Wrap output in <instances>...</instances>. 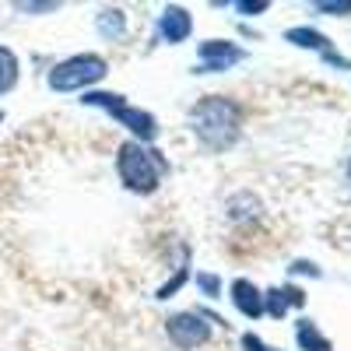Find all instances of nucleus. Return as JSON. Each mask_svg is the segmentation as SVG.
<instances>
[{
  "mask_svg": "<svg viewBox=\"0 0 351 351\" xmlns=\"http://www.w3.org/2000/svg\"><path fill=\"white\" fill-rule=\"evenodd\" d=\"M193 137L211 152H228L243 137V109L225 95H204L190 109Z\"/></svg>",
  "mask_w": 351,
  "mask_h": 351,
  "instance_id": "obj_1",
  "label": "nucleus"
},
{
  "mask_svg": "<svg viewBox=\"0 0 351 351\" xmlns=\"http://www.w3.org/2000/svg\"><path fill=\"white\" fill-rule=\"evenodd\" d=\"M165 172H169V158L155 152L152 144H141L130 137L116 152V176H120V183L130 193H141V197L155 193L165 180Z\"/></svg>",
  "mask_w": 351,
  "mask_h": 351,
  "instance_id": "obj_2",
  "label": "nucleus"
},
{
  "mask_svg": "<svg viewBox=\"0 0 351 351\" xmlns=\"http://www.w3.org/2000/svg\"><path fill=\"white\" fill-rule=\"evenodd\" d=\"M109 74V64H106V56L99 53H74L67 56V60L60 64H53L49 71V88L53 92H92V84H99L102 77Z\"/></svg>",
  "mask_w": 351,
  "mask_h": 351,
  "instance_id": "obj_3",
  "label": "nucleus"
},
{
  "mask_svg": "<svg viewBox=\"0 0 351 351\" xmlns=\"http://www.w3.org/2000/svg\"><path fill=\"white\" fill-rule=\"evenodd\" d=\"M81 102L84 106H95V109H106L109 116H116V120H120L134 134V141H141V144H152L158 137V120H155V116L144 112V109L127 106V99L120 92H84Z\"/></svg>",
  "mask_w": 351,
  "mask_h": 351,
  "instance_id": "obj_4",
  "label": "nucleus"
},
{
  "mask_svg": "<svg viewBox=\"0 0 351 351\" xmlns=\"http://www.w3.org/2000/svg\"><path fill=\"white\" fill-rule=\"evenodd\" d=\"M165 337L172 348L180 351H197L211 341V324H208V313L190 309V313H172L165 319Z\"/></svg>",
  "mask_w": 351,
  "mask_h": 351,
  "instance_id": "obj_5",
  "label": "nucleus"
},
{
  "mask_svg": "<svg viewBox=\"0 0 351 351\" xmlns=\"http://www.w3.org/2000/svg\"><path fill=\"white\" fill-rule=\"evenodd\" d=\"M197 56H200V74H208V71H228L232 64H239L246 53H243L236 43L208 39V43L197 46Z\"/></svg>",
  "mask_w": 351,
  "mask_h": 351,
  "instance_id": "obj_6",
  "label": "nucleus"
},
{
  "mask_svg": "<svg viewBox=\"0 0 351 351\" xmlns=\"http://www.w3.org/2000/svg\"><path fill=\"white\" fill-rule=\"evenodd\" d=\"M190 32H193V18H190V11H186V8L169 4V8L158 14V39H162V43L180 46V43H186V39H190Z\"/></svg>",
  "mask_w": 351,
  "mask_h": 351,
  "instance_id": "obj_7",
  "label": "nucleus"
},
{
  "mask_svg": "<svg viewBox=\"0 0 351 351\" xmlns=\"http://www.w3.org/2000/svg\"><path fill=\"white\" fill-rule=\"evenodd\" d=\"M285 39H288V43H295V46H302V49H316V53H324V60H327V64L351 67L341 53H334L330 39H327V36H319V32H313V28H288Z\"/></svg>",
  "mask_w": 351,
  "mask_h": 351,
  "instance_id": "obj_8",
  "label": "nucleus"
},
{
  "mask_svg": "<svg viewBox=\"0 0 351 351\" xmlns=\"http://www.w3.org/2000/svg\"><path fill=\"white\" fill-rule=\"evenodd\" d=\"M299 306H306V295H302V288H295V285L263 291V313L267 316H285L288 309H299Z\"/></svg>",
  "mask_w": 351,
  "mask_h": 351,
  "instance_id": "obj_9",
  "label": "nucleus"
},
{
  "mask_svg": "<svg viewBox=\"0 0 351 351\" xmlns=\"http://www.w3.org/2000/svg\"><path fill=\"white\" fill-rule=\"evenodd\" d=\"M232 302H236V309L250 319L263 316V291L250 281V278H236L232 281Z\"/></svg>",
  "mask_w": 351,
  "mask_h": 351,
  "instance_id": "obj_10",
  "label": "nucleus"
},
{
  "mask_svg": "<svg viewBox=\"0 0 351 351\" xmlns=\"http://www.w3.org/2000/svg\"><path fill=\"white\" fill-rule=\"evenodd\" d=\"M99 36H106V39H123L127 36V11L123 8H102L99 11Z\"/></svg>",
  "mask_w": 351,
  "mask_h": 351,
  "instance_id": "obj_11",
  "label": "nucleus"
},
{
  "mask_svg": "<svg viewBox=\"0 0 351 351\" xmlns=\"http://www.w3.org/2000/svg\"><path fill=\"white\" fill-rule=\"evenodd\" d=\"M295 337H299V348H302V351H334L330 337L319 334V327L313 324V319H299Z\"/></svg>",
  "mask_w": 351,
  "mask_h": 351,
  "instance_id": "obj_12",
  "label": "nucleus"
},
{
  "mask_svg": "<svg viewBox=\"0 0 351 351\" xmlns=\"http://www.w3.org/2000/svg\"><path fill=\"white\" fill-rule=\"evenodd\" d=\"M18 77H21V64H18L14 49L0 46V95H8L11 88L18 84Z\"/></svg>",
  "mask_w": 351,
  "mask_h": 351,
  "instance_id": "obj_13",
  "label": "nucleus"
},
{
  "mask_svg": "<svg viewBox=\"0 0 351 351\" xmlns=\"http://www.w3.org/2000/svg\"><path fill=\"white\" fill-rule=\"evenodd\" d=\"M186 278H190V271H186V263H183V267L176 271V278H172V281H165V285L158 288V299H172L176 291H180V288L186 285Z\"/></svg>",
  "mask_w": 351,
  "mask_h": 351,
  "instance_id": "obj_14",
  "label": "nucleus"
},
{
  "mask_svg": "<svg viewBox=\"0 0 351 351\" xmlns=\"http://www.w3.org/2000/svg\"><path fill=\"white\" fill-rule=\"evenodd\" d=\"M197 288H200L208 299H218V295H221V281H218L215 274H197Z\"/></svg>",
  "mask_w": 351,
  "mask_h": 351,
  "instance_id": "obj_15",
  "label": "nucleus"
},
{
  "mask_svg": "<svg viewBox=\"0 0 351 351\" xmlns=\"http://www.w3.org/2000/svg\"><path fill=\"white\" fill-rule=\"evenodd\" d=\"M271 4H267V0H256V4H250V0H239V4H236V11H243V14H260V11H267Z\"/></svg>",
  "mask_w": 351,
  "mask_h": 351,
  "instance_id": "obj_16",
  "label": "nucleus"
},
{
  "mask_svg": "<svg viewBox=\"0 0 351 351\" xmlns=\"http://www.w3.org/2000/svg\"><path fill=\"white\" fill-rule=\"evenodd\" d=\"M291 274H309V278H319V267H316V263L299 260V263H291Z\"/></svg>",
  "mask_w": 351,
  "mask_h": 351,
  "instance_id": "obj_17",
  "label": "nucleus"
},
{
  "mask_svg": "<svg viewBox=\"0 0 351 351\" xmlns=\"http://www.w3.org/2000/svg\"><path fill=\"white\" fill-rule=\"evenodd\" d=\"M243 348H246V351H271L256 334H243Z\"/></svg>",
  "mask_w": 351,
  "mask_h": 351,
  "instance_id": "obj_18",
  "label": "nucleus"
},
{
  "mask_svg": "<svg viewBox=\"0 0 351 351\" xmlns=\"http://www.w3.org/2000/svg\"><path fill=\"white\" fill-rule=\"evenodd\" d=\"M316 11H327V14H351V0H348V4H316Z\"/></svg>",
  "mask_w": 351,
  "mask_h": 351,
  "instance_id": "obj_19",
  "label": "nucleus"
},
{
  "mask_svg": "<svg viewBox=\"0 0 351 351\" xmlns=\"http://www.w3.org/2000/svg\"><path fill=\"white\" fill-rule=\"evenodd\" d=\"M60 4H14V11H56Z\"/></svg>",
  "mask_w": 351,
  "mask_h": 351,
  "instance_id": "obj_20",
  "label": "nucleus"
},
{
  "mask_svg": "<svg viewBox=\"0 0 351 351\" xmlns=\"http://www.w3.org/2000/svg\"><path fill=\"white\" fill-rule=\"evenodd\" d=\"M0 123H4V112H0Z\"/></svg>",
  "mask_w": 351,
  "mask_h": 351,
  "instance_id": "obj_21",
  "label": "nucleus"
},
{
  "mask_svg": "<svg viewBox=\"0 0 351 351\" xmlns=\"http://www.w3.org/2000/svg\"><path fill=\"white\" fill-rule=\"evenodd\" d=\"M348 172H351V162H348Z\"/></svg>",
  "mask_w": 351,
  "mask_h": 351,
  "instance_id": "obj_22",
  "label": "nucleus"
}]
</instances>
